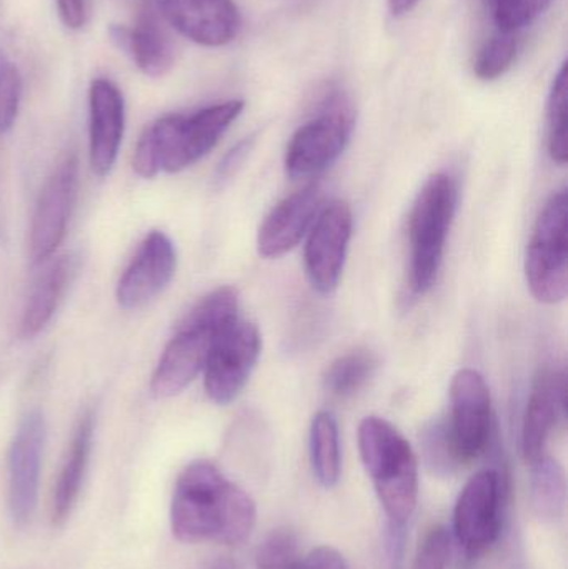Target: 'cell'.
<instances>
[{"instance_id":"obj_18","label":"cell","mask_w":568,"mask_h":569,"mask_svg":"<svg viewBox=\"0 0 568 569\" xmlns=\"http://www.w3.org/2000/svg\"><path fill=\"white\" fill-rule=\"evenodd\" d=\"M90 166L99 177L109 176L119 157L126 129L122 92L109 79H96L89 90Z\"/></svg>"},{"instance_id":"obj_21","label":"cell","mask_w":568,"mask_h":569,"mask_svg":"<svg viewBox=\"0 0 568 569\" xmlns=\"http://www.w3.org/2000/svg\"><path fill=\"white\" fill-rule=\"evenodd\" d=\"M76 270L77 257L62 256L40 273L23 310L22 325H20V333L23 338L37 337L52 320Z\"/></svg>"},{"instance_id":"obj_22","label":"cell","mask_w":568,"mask_h":569,"mask_svg":"<svg viewBox=\"0 0 568 569\" xmlns=\"http://www.w3.org/2000/svg\"><path fill=\"white\" fill-rule=\"evenodd\" d=\"M310 461L313 475L323 488L337 487L342 473L339 425L329 411H319L312 418L309 435Z\"/></svg>"},{"instance_id":"obj_25","label":"cell","mask_w":568,"mask_h":569,"mask_svg":"<svg viewBox=\"0 0 568 569\" xmlns=\"http://www.w3.org/2000/svg\"><path fill=\"white\" fill-rule=\"evenodd\" d=\"M546 136L550 159L559 166H566L568 160L567 62L560 66L550 87L549 99H547Z\"/></svg>"},{"instance_id":"obj_2","label":"cell","mask_w":568,"mask_h":569,"mask_svg":"<svg viewBox=\"0 0 568 569\" xmlns=\"http://www.w3.org/2000/svg\"><path fill=\"white\" fill-rule=\"evenodd\" d=\"M246 103L227 100L197 110L190 116H166L147 127L133 156V169L143 179H153L160 170L182 172L199 162L239 119Z\"/></svg>"},{"instance_id":"obj_11","label":"cell","mask_w":568,"mask_h":569,"mask_svg":"<svg viewBox=\"0 0 568 569\" xmlns=\"http://www.w3.org/2000/svg\"><path fill=\"white\" fill-rule=\"evenodd\" d=\"M352 229V209L342 200L322 207L310 227L306 246V272L310 284L320 293H330L339 284Z\"/></svg>"},{"instance_id":"obj_16","label":"cell","mask_w":568,"mask_h":569,"mask_svg":"<svg viewBox=\"0 0 568 569\" xmlns=\"http://www.w3.org/2000/svg\"><path fill=\"white\" fill-rule=\"evenodd\" d=\"M323 192L319 183L280 200L263 219L257 233V250L263 259H279L299 246L322 210Z\"/></svg>"},{"instance_id":"obj_1","label":"cell","mask_w":568,"mask_h":569,"mask_svg":"<svg viewBox=\"0 0 568 569\" xmlns=\"http://www.w3.org/2000/svg\"><path fill=\"white\" fill-rule=\"evenodd\" d=\"M256 523V501L212 461H193L177 478L170 527L182 543L240 547Z\"/></svg>"},{"instance_id":"obj_26","label":"cell","mask_w":568,"mask_h":569,"mask_svg":"<svg viewBox=\"0 0 568 569\" xmlns=\"http://www.w3.org/2000/svg\"><path fill=\"white\" fill-rule=\"evenodd\" d=\"M519 53L516 33L497 32L480 47L474 60V73L484 82L500 79L512 69Z\"/></svg>"},{"instance_id":"obj_30","label":"cell","mask_w":568,"mask_h":569,"mask_svg":"<svg viewBox=\"0 0 568 569\" xmlns=\"http://www.w3.org/2000/svg\"><path fill=\"white\" fill-rule=\"evenodd\" d=\"M22 77L12 60L0 53V133H7L19 116Z\"/></svg>"},{"instance_id":"obj_4","label":"cell","mask_w":568,"mask_h":569,"mask_svg":"<svg viewBox=\"0 0 568 569\" xmlns=\"http://www.w3.org/2000/svg\"><path fill=\"white\" fill-rule=\"evenodd\" d=\"M357 441L387 520L409 523L419 501L416 451L390 421L379 417L360 421Z\"/></svg>"},{"instance_id":"obj_28","label":"cell","mask_w":568,"mask_h":569,"mask_svg":"<svg viewBox=\"0 0 568 569\" xmlns=\"http://www.w3.org/2000/svg\"><path fill=\"white\" fill-rule=\"evenodd\" d=\"M554 0H490L494 22L499 32L517 33L536 22Z\"/></svg>"},{"instance_id":"obj_34","label":"cell","mask_w":568,"mask_h":569,"mask_svg":"<svg viewBox=\"0 0 568 569\" xmlns=\"http://www.w3.org/2000/svg\"><path fill=\"white\" fill-rule=\"evenodd\" d=\"M299 569H347V565L336 548L319 547L302 558Z\"/></svg>"},{"instance_id":"obj_10","label":"cell","mask_w":568,"mask_h":569,"mask_svg":"<svg viewBox=\"0 0 568 569\" xmlns=\"http://www.w3.org/2000/svg\"><path fill=\"white\" fill-rule=\"evenodd\" d=\"M450 403V438L460 463H469L487 450L492 435V400L482 375L474 368L457 371Z\"/></svg>"},{"instance_id":"obj_6","label":"cell","mask_w":568,"mask_h":569,"mask_svg":"<svg viewBox=\"0 0 568 569\" xmlns=\"http://www.w3.org/2000/svg\"><path fill=\"white\" fill-rule=\"evenodd\" d=\"M356 113L349 97L332 90L319 113L293 133L287 146L286 172L290 179H312L329 169L346 150L352 137Z\"/></svg>"},{"instance_id":"obj_7","label":"cell","mask_w":568,"mask_h":569,"mask_svg":"<svg viewBox=\"0 0 568 569\" xmlns=\"http://www.w3.org/2000/svg\"><path fill=\"white\" fill-rule=\"evenodd\" d=\"M567 190L554 193L544 206L527 249L526 276L540 303L556 305L568 291Z\"/></svg>"},{"instance_id":"obj_17","label":"cell","mask_w":568,"mask_h":569,"mask_svg":"<svg viewBox=\"0 0 568 569\" xmlns=\"http://www.w3.org/2000/svg\"><path fill=\"white\" fill-rule=\"evenodd\" d=\"M566 373L557 368H544L534 381L522 423V455L529 465L547 455L550 437L566 418Z\"/></svg>"},{"instance_id":"obj_36","label":"cell","mask_w":568,"mask_h":569,"mask_svg":"<svg viewBox=\"0 0 568 569\" xmlns=\"http://www.w3.org/2000/svg\"><path fill=\"white\" fill-rule=\"evenodd\" d=\"M422 0H387L390 16L400 19V17L409 16Z\"/></svg>"},{"instance_id":"obj_9","label":"cell","mask_w":568,"mask_h":569,"mask_svg":"<svg viewBox=\"0 0 568 569\" xmlns=\"http://www.w3.org/2000/svg\"><path fill=\"white\" fill-rule=\"evenodd\" d=\"M260 353L259 328L240 318L232 321L217 338L203 368V385L210 400L217 405L232 403L256 370Z\"/></svg>"},{"instance_id":"obj_33","label":"cell","mask_w":568,"mask_h":569,"mask_svg":"<svg viewBox=\"0 0 568 569\" xmlns=\"http://www.w3.org/2000/svg\"><path fill=\"white\" fill-rule=\"evenodd\" d=\"M253 143H256V136L246 137V139L240 140L237 146H233L232 149L223 156V159L220 160L219 167H217L216 170L217 186H223V183L229 182V180L239 172L240 167L243 166L247 157H249L250 150L253 149Z\"/></svg>"},{"instance_id":"obj_20","label":"cell","mask_w":568,"mask_h":569,"mask_svg":"<svg viewBox=\"0 0 568 569\" xmlns=\"http://www.w3.org/2000/svg\"><path fill=\"white\" fill-rule=\"evenodd\" d=\"M92 440L93 415L92 411H87L73 431L72 441H70L69 450H67L62 467H60L56 488H53L52 521L56 527H60L69 520L73 507L79 500L83 478H86L87 467H89Z\"/></svg>"},{"instance_id":"obj_35","label":"cell","mask_w":568,"mask_h":569,"mask_svg":"<svg viewBox=\"0 0 568 569\" xmlns=\"http://www.w3.org/2000/svg\"><path fill=\"white\" fill-rule=\"evenodd\" d=\"M56 3L63 26L72 30H79L86 26L87 16H89L87 0H56Z\"/></svg>"},{"instance_id":"obj_24","label":"cell","mask_w":568,"mask_h":569,"mask_svg":"<svg viewBox=\"0 0 568 569\" xmlns=\"http://www.w3.org/2000/svg\"><path fill=\"white\" fill-rule=\"evenodd\" d=\"M377 368V358L369 350H352L333 360L323 373V388L336 398H349L362 390Z\"/></svg>"},{"instance_id":"obj_37","label":"cell","mask_w":568,"mask_h":569,"mask_svg":"<svg viewBox=\"0 0 568 569\" xmlns=\"http://www.w3.org/2000/svg\"><path fill=\"white\" fill-rule=\"evenodd\" d=\"M207 569H243L232 558L222 557L219 560L212 561Z\"/></svg>"},{"instance_id":"obj_19","label":"cell","mask_w":568,"mask_h":569,"mask_svg":"<svg viewBox=\"0 0 568 569\" xmlns=\"http://www.w3.org/2000/svg\"><path fill=\"white\" fill-rule=\"evenodd\" d=\"M110 42L133 60L143 76L160 79L176 66V46L163 27L159 10H143L136 26L112 23L109 27Z\"/></svg>"},{"instance_id":"obj_31","label":"cell","mask_w":568,"mask_h":569,"mask_svg":"<svg viewBox=\"0 0 568 569\" xmlns=\"http://www.w3.org/2000/svg\"><path fill=\"white\" fill-rule=\"evenodd\" d=\"M452 550L450 531L444 525H434L427 530L417 548L412 569H447Z\"/></svg>"},{"instance_id":"obj_3","label":"cell","mask_w":568,"mask_h":569,"mask_svg":"<svg viewBox=\"0 0 568 569\" xmlns=\"http://www.w3.org/2000/svg\"><path fill=\"white\" fill-rule=\"evenodd\" d=\"M239 318V291L220 287L200 298L177 328L152 377V393L170 398L186 390L209 360L219 335Z\"/></svg>"},{"instance_id":"obj_12","label":"cell","mask_w":568,"mask_h":569,"mask_svg":"<svg viewBox=\"0 0 568 569\" xmlns=\"http://www.w3.org/2000/svg\"><path fill=\"white\" fill-rule=\"evenodd\" d=\"M43 443L46 421L40 411H30L13 435L7 460L10 517L19 527L29 525L37 510Z\"/></svg>"},{"instance_id":"obj_5","label":"cell","mask_w":568,"mask_h":569,"mask_svg":"<svg viewBox=\"0 0 568 569\" xmlns=\"http://www.w3.org/2000/svg\"><path fill=\"white\" fill-rule=\"evenodd\" d=\"M459 189L447 173H434L413 202L409 220L410 287L427 293L437 282L447 237L456 219Z\"/></svg>"},{"instance_id":"obj_15","label":"cell","mask_w":568,"mask_h":569,"mask_svg":"<svg viewBox=\"0 0 568 569\" xmlns=\"http://www.w3.org/2000/svg\"><path fill=\"white\" fill-rule=\"evenodd\" d=\"M177 269V252L167 233L153 230L140 243L126 272L117 284V301L123 310H139L152 301Z\"/></svg>"},{"instance_id":"obj_13","label":"cell","mask_w":568,"mask_h":569,"mask_svg":"<svg viewBox=\"0 0 568 569\" xmlns=\"http://www.w3.org/2000/svg\"><path fill=\"white\" fill-rule=\"evenodd\" d=\"M79 186V162L76 156L60 160L40 192L32 227H30V259L46 262L66 237L67 223L76 202Z\"/></svg>"},{"instance_id":"obj_14","label":"cell","mask_w":568,"mask_h":569,"mask_svg":"<svg viewBox=\"0 0 568 569\" xmlns=\"http://www.w3.org/2000/svg\"><path fill=\"white\" fill-rule=\"evenodd\" d=\"M159 13L180 36L203 47L233 42L242 27L233 0H159Z\"/></svg>"},{"instance_id":"obj_29","label":"cell","mask_w":568,"mask_h":569,"mask_svg":"<svg viewBox=\"0 0 568 569\" xmlns=\"http://www.w3.org/2000/svg\"><path fill=\"white\" fill-rule=\"evenodd\" d=\"M423 450L430 467L437 473L450 475L460 460L454 448L452 438H450L449 423L446 421H434L426 433H423Z\"/></svg>"},{"instance_id":"obj_23","label":"cell","mask_w":568,"mask_h":569,"mask_svg":"<svg viewBox=\"0 0 568 569\" xmlns=\"http://www.w3.org/2000/svg\"><path fill=\"white\" fill-rule=\"evenodd\" d=\"M530 467H532L530 500H532L534 511L540 520H559L566 510V471L560 467L559 461L554 460L549 455Z\"/></svg>"},{"instance_id":"obj_8","label":"cell","mask_w":568,"mask_h":569,"mask_svg":"<svg viewBox=\"0 0 568 569\" xmlns=\"http://www.w3.org/2000/svg\"><path fill=\"white\" fill-rule=\"evenodd\" d=\"M506 483L496 470H482L467 481L454 510V533L469 557L486 555L502 531Z\"/></svg>"},{"instance_id":"obj_27","label":"cell","mask_w":568,"mask_h":569,"mask_svg":"<svg viewBox=\"0 0 568 569\" xmlns=\"http://www.w3.org/2000/svg\"><path fill=\"white\" fill-rule=\"evenodd\" d=\"M300 561L299 538L289 527L270 531L257 550V569H299Z\"/></svg>"},{"instance_id":"obj_32","label":"cell","mask_w":568,"mask_h":569,"mask_svg":"<svg viewBox=\"0 0 568 569\" xmlns=\"http://www.w3.org/2000/svg\"><path fill=\"white\" fill-rule=\"evenodd\" d=\"M407 525L387 520L386 537H383V567L400 569L406 551Z\"/></svg>"}]
</instances>
